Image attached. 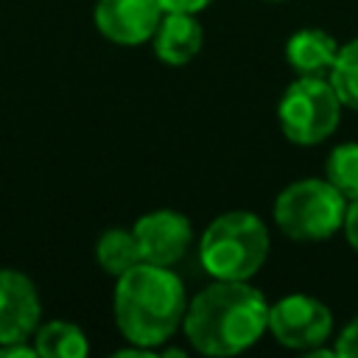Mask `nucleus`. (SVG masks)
Here are the masks:
<instances>
[{
    "label": "nucleus",
    "mask_w": 358,
    "mask_h": 358,
    "mask_svg": "<svg viewBox=\"0 0 358 358\" xmlns=\"http://www.w3.org/2000/svg\"><path fill=\"white\" fill-rule=\"evenodd\" d=\"M185 336L204 355H238L268 330V302L246 280H215L185 310Z\"/></svg>",
    "instance_id": "f257e3e1"
},
{
    "label": "nucleus",
    "mask_w": 358,
    "mask_h": 358,
    "mask_svg": "<svg viewBox=\"0 0 358 358\" xmlns=\"http://www.w3.org/2000/svg\"><path fill=\"white\" fill-rule=\"evenodd\" d=\"M117 330L137 347L157 350L185 322L187 299L182 280L168 266L140 260L115 285Z\"/></svg>",
    "instance_id": "f03ea898"
},
{
    "label": "nucleus",
    "mask_w": 358,
    "mask_h": 358,
    "mask_svg": "<svg viewBox=\"0 0 358 358\" xmlns=\"http://www.w3.org/2000/svg\"><path fill=\"white\" fill-rule=\"evenodd\" d=\"M268 229L246 210H232L210 221L201 235L199 257L215 280H249L268 257Z\"/></svg>",
    "instance_id": "7ed1b4c3"
},
{
    "label": "nucleus",
    "mask_w": 358,
    "mask_h": 358,
    "mask_svg": "<svg viewBox=\"0 0 358 358\" xmlns=\"http://www.w3.org/2000/svg\"><path fill=\"white\" fill-rule=\"evenodd\" d=\"M347 199L327 179H299L274 201V221L291 241H324L344 227Z\"/></svg>",
    "instance_id": "20e7f679"
},
{
    "label": "nucleus",
    "mask_w": 358,
    "mask_h": 358,
    "mask_svg": "<svg viewBox=\"0 0 358 358\" xmlns=\"http://www.w3.org/2000/svg\"><path fill=\"white\" fill-rule=\"evenodd\" d=\"M341 106L327 76H299L277 103L280 129L296 145H316L338 129Z\"/></svg>",
    "instance_id": "39448f33"
},
{
    "label": "nucleus",
    "mask_w": 358,
    "mask_h": 358,
    "mask_svg": "<svg viewBox=\"0 0 358 358\" xmlns=\"http://www.w3.org/2000/svg\"><path fill=\"white\" fill-rule=\"evenodd\" d=\"M271 336L291 350H313L327 341L333 330V316L324 302L308 294H288L268 305Z\"/></svg>",
    "instance_id": "423d86ee"
},
{
    "label": "nucleus",
    "mask_w": 358,
    "mask_h": 358,
    "mask_svg": "<svg viewBox=\"0 0 358 358\" xmlns=\"http://www.w3.org/2000/svg\"><path fill=\"white\" fill-rule=\"evenodd\" d=\"M134 238L140 246V257L154 266H173L185 257L193 229L187 215L176 210H154L137 218L134 224Z\"/></svg>",
    "instance_id": "0eeeda50"
},
{
    "label": "nucleus",
    "mask_w": 358,
    "mask_h": 358,
    "mask_svg": "<svg viewBox=\"0 0 358 358\" xmlns=\"http://www.w3.org/2000/svg\"><path fill=\"white\" fill-rule=\"evenodd\" d=\"M162 6L157 0H98L95 3V25L115 45H143L154 36Z\"/></svg>",
    "instance_id": "6e6552de"
},
{
    "label": "nucleus",
    "mask_w": 358,
    "mask_h": 358,
    "mask_svg": "<svg viewBox=\"0 0 358 358\" xmlns=\"http://www.w3.org/2000/svg\"><path fill=\"white\" fill-rule=\"evenodd\" d=\"M39 294L28 274L0 268V344L28 341L39 324Z\"/></svg>",
    "instance_id": "1a4fd4ad"
},
{
    "label": "nucleus",
    "mask_w": 358,
    "mask_h": 358,
    "mask_svg": "<svg viewBox=\"0 0 358 358\" xmlns=\"http://www.w3.org/2000/svg\"><path fill=\"white\" fill-rule=\"evenodd\" d=\"M154 53L165 64H187L204 45V31L193 14L165 11L154 31Z\"/></svg>",
    "instance_id": "9d476101"
},
{
    "label": "nucleus",
    "mask_w": 358,
    "mask_h": 358,
    "mask_svg": "<svg viewBox=\"0 0 358 358\" xmlns=\"http://www.w3.org/2000/svg\"><path fill=\"white\" fill-rule=\"evenodd\" d=\"M338 56V42L319 28H302L285 42V62L296 76H330Z\"/></svg>",
    "instance_id": "9b49d317"
},
{
    "label": "nucleus",
    "mask_w": 358,
    "mask_h": 358,
    "mask_svg": "<svg viewBox=\"0 0 358 358\" xmlns=\"http://www.w3.org/2000/svg\"><path fill=\"white\" fill-rule=\"evenodd\" d=\"M34 347L39 358H84L90 352L84 330L73 322H48L36 327Z\"/></svg>",
    "instance_id": "f8f14e48"
},
{
    "label": "nucleus",
    "mask_w": 358,
    "mask_h": 358,
    "mask_svg": "<svg viewBox=\"0 0 358 358\" xmlns=\"http://www.w3.org/2000/svg\"><path fill=\"white\" fill-rule=\"evenodd\" d=\"M95 257H98V266L112 277L126 274L131 266L143 260L131 229H106L95 243Z\"/></svg>",
    "instance_id": "ddd939ff"
},
{
    "label": "nucleus",
    "mask_w": 358,
    "mask_h": 358,
    "mask_svg": "<svg viewBox=\"0 0 358 358\" xmlns=\"http://www.w3.org/2000/svg\"><path fill=\"white\" fill-rule=\"evenodd\" d=\"M324 179L347 199H358V143H341L324 162Z\"/></svg>",
    "instance_id": "4468645a"
},
{
    "label": "nucleus",
    "mask_w": 358,
    "mask_h": 358,
    "mask_svg": "<svg viewBox=\"0 0 358 358\" xmlns=\"http://www.w3.org/2000/svg\"><path fill=\"white\" fill-rule=\"evenodd\" d=\"M327 78H330L336 95L341 98V103L347 109L358 112V39L338 48V56H336Z\"/></svg>",
    "instance_id": "2eb2a0df"
},
{
    "label": "nucleus",
    "mask_w": 358,
    "mask_h": 358,
    "mask_svg": "<svg viewBox=\"0 0 358 358\" xmlns=\"http://www.w3.org/2000/svg\"><path fill=\"white\" fill-rule=\"evenodd\" d=\"M336 352L341 358H358V319H352L336 338Z\"/></svg>",
    "instance_id": "dca6fc26"
},
{
    "label": "nucleus",
    "mask_w": 358,
    "mask_h": 358,
    "mask_svg": "<svg viewBox=\"0 0 358 358\" xmlns=\"http://www.w3.org/2000/svg\"><path fill=\"white\" fill-rule=\"evenodd\" d=\"M344 235L350 241V246L358 252V199H352L347 204V215H344Z\"/></svg>",
    "instance_id": "f3484780"
},
{
    "label": "nucleus",
    "mask_w": 358,
    "mask_h": 358,
    "mask_svg": "<svg viewBox=\"0 0 358 358\" xmlns=\"http://www.w3.org/2000/svg\"><path fill=\"white\" fill-rule=\"evenodd\" d=\"M162 6V11H185V14H196L201 8H207L213 0H157Z\"/></svg>",
    "instance_id": "a211bd4d"
},
{
    "label": "nucleus",
    "mask_w": 358,
    "mask_h": 358,
    "mask_svg": "<svg viewBox=\"0 0 358 358\" xmlns=\"http://www.w3.org/2000/svg\"><path fill=\"white\" fill-rule=\"evenodd\" d=\"M0 358H36V347L25 344V341L0 344Z\"/></svg>",
    "instance_id": "6ab92c4d"
},
{
    "label": "nucleus",
    "mask_w": 358,
    "mask_h": 358,
    "mask_svg": "<svg viewBox=\"0 0 358 358\" xmlns=\"http://www.w3.org/2000/svg\"><path fill=\"white\" fill-rule=\"evenodd\" d=\"M268 3H282V0H268Z\"/></svg>",
    "instance_id": "aec40b11"
}]
</instances>
